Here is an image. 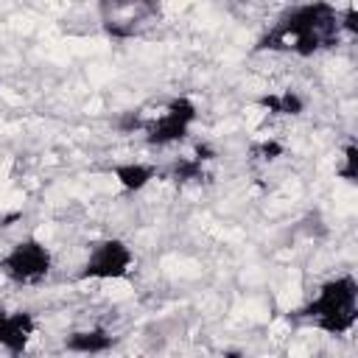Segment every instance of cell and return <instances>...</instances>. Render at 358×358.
Segmentation results:
<instances>
[{"mask_svg":"<svg viewBox=\"0 0 358 358\" xmlns=\"http://www.w3.org/2000/svg\"><path fill=\"white\" fill-rule=\"evenodd\" d=\"M344 39L341 8L330 0H305L285 8L274 25L260 36L257 50L291 53L296 59H313L322 50L336 48Z\"/></svg>","mask_w":358,"mask_h":358,"instance_id":"6da1fadb","label":"cell"},{"mask_svg":"<svg viewBox=\"0 0 358 358\" xmlns=\"http://www.w3.org/2000/svg\"><path fill=\"white\" fill-rule=\"evenodd\" d=\"M299 316L324 336H350L358 324V280L344 271L324 280L302 305Z\"/></svg>","mask_w":358,"mask_h":358,"instance_id":"7a4b0ae2","label":"cell"},{"mask_svg":"<svg viewBox=\"0 0 358 358\" xmlns=\"http://www.w3.org/2000/svg\"><path fill=\"white\" fill-rule=\"evenodd\" d=\"M50 271H53V252L36 235H25L14 241L0 255V274L11 285H20V288L42 285L50 277Z\"/></svg>","mask_w":358,"mask_h":358,"instance_id":"3957f363","label":"cell"},{"mask_svg":"<svg viewBox=\"0 0 358 358\" xmlns=\"http://www.w3.org/2000/svg\"><path fill=\"white\" fill-rule=\"evenodd\" d=\"M199 120V106L190 95H176L171 98L157 115L145 117L143 123V140L151 145V148H168V145H176V143H185L187 134L193 131Z\"/></svg>","mask_w":358,"mask_h":358,"instance_id":"277c9868","label":"cell"},{"mask_svg":"<svg viewBox=\"0 0 358 358\" xmlns=\"http://www.w3.org/2000/svg\"><path fill=\"white\" fill-rule=\"evenodd\" d=\"M134 263H137V257H134V249L129 246V241L109 235L90 246L76 277L81 282H115V280H126L134 271Z\"/></svg>","mask_w":358,"mask_h":358,"instance_id":"5b68a950","label":"cell"},{"mask_svg":"<svg viewBox=\"0 0 358 358\" xmlns=\"http://www.w3.org/2000/svg\"><path fill=\"white\" fill-rule=\"evenodd\" d=\"M39 330V322L31 310H8V308H0V350L11 352V355H20L28 350V344L34 341Z\"/></svg>","mask_w":358,"mask_h":358,"instance_id":"8992f818","label":"cell"},{"mask_svg":"<svg viewBox=\"0 0 358 358\" xmlns=\"http://www.w3.org/2000/svg\"><path fill=\"white\" fill-rule=\"evenodd\" d=\"M112 347H115V336L103 324L78 327V330H70L64 336V350L76 352V355H103Z\"/></svg>","mask_w":358,"mask_h":358,"instance_id":"52a82bcc","label":"cell"},{"mask_svg":"<svg viewBox=\"0 0 358 358\" xmlns=\"http://www.w3.org/2000/svg\"><path fill=\"white\" fill-rule=\"evenodd\" d=\"M109 173L115 176V182L123 193H143L159 176V168L145 159H126V162H115L109 168Z\"/></svg>","mask_w":358,"mask_h":358,"instance_id":"ba28073f","label":"cell"},{"mask_svg":"<svg viewBox=\"0 0 358 358\" xmlns=\"http://www.w3.org/2000/svg\"><path fill=\"white\" fill-rule=\"evenodd\" d=\"M257 109H263L266 115H274V117H299L305 109H308V101L299 90H277V92H263L257 101H255Z\"/></svg>","mask_w":358,"mask_h":358,"instance_id":"9c48e42d","label":"cell"},{"mask_svg":"<svg viewBox=\"0 0 358 358\" xmlns=\"http://www.w3.org/2000/svg\"><path fill=\"white\" fill-rule=\"evenodd\" d=\"M171 179L179 185H190V182H201L204 179V159L193 157H179L171 162Z\"/></svg>","mask_w":358,"mask_h":358,"instance_id":"30bf717a","label":"cell"},{"mask_svg":"<svg viewBox=\"0 0 358 358\" xmlns=\"http://www.w3.org/2000/svg\"><path fill=\"white\" fill-rule=\"evenodd\" d=\"M336 173L344 179V182H355V176H358V151H355V145L350 143L344 151H341V162L336 165Z\"/></svg>","mask_w":358,"mask_h":358,"instance_id":"8fae6325","label":"cell"},{"mask_svg":"<svg viewBox=\"0 0 358 358\" xmlns=\"http://www.w3.org/2000/svg\"><path fill=\"white\" fill-rule=\"evenodd\" d=\"M255 154H257L260 159H266V162H271V159H277V157H282V154H285V145H282L280 140H274V137H268V140H260V143L255 145Z\"/></svg>","mask_w":358,"mask_h":358,"instance_id":"7c38bea8","label":"cell"},{"mask_svg":"<svg viewBox=\"0 0 358 358\" xmlns=\"http://www.w3.org/2000/svg\"><path fill=\"white\" fill-rule=\"evenodd\" d=\"M0 90H3V81H0Z\"/></svg>","mask_w":358,"mask_h":358,"instance_id":"4fadbf2b","label":"cell"}]
</instances>
